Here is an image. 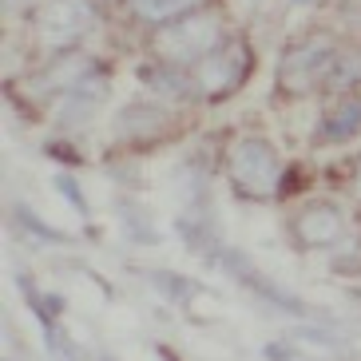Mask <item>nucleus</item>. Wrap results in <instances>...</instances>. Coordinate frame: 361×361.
<instances>
[{"mask_svg": "<svg viewBox=\"0 0 361 361\" xmlns=\"http://www.w3.org/2000/svg\"><path fill=\"white\" fill-rule=\"evenodd\" d=\"M338 36L318 28V32H306L302 40L286 44V52L278 60V75L274 87L282 96L298 99L318 92L322 84H329V72H334V60H338Z\"/></svg>", "mask_w": 361, "mask_h": 361, "instance_id": "obj_1", "label": "nucleus"}, {"mask_svg": "<svg viewBox=\"0 0 361 361\" xmlns=\"http://www.w3.org/2000/svg\"><path fill=\"white\" fill-rule=\"evenodd\" d=\"M226 171H231L234 191L246 195V199H274L282 191V163H278V151L266 143L262 135H243L231 147V159H226Z\"/></svg>", "mask_w": 361, "mask_h": 361, "instance_id": "obj_2", "label": "nucleus"}, {"mask_svg": "<svg viewBox=\"0 0 361 361\" xmlns=\"http://www.w3.org/2000/svg\"><path fill=\"white\" fill-rule=\"evenodd\" d=\"M255 72V52L246 40H223V48H214L202 64H195L191 84L195 96L207 99V104H219V99L234 96L238 87L250 80Z\"/></svg>", "mask_w": 361, "mask_h": 361, "instance_id": "obj_3", "label": "nucleus"}, {"mask_svg": "<svg viewBox=\"0 0 361 361\" xmlns=\"http://www.w3.org/2000/svg\"><path fill=\"white\" fill-rule=\"evenodd\" d=\"M214 48H223V20H219L214 12L183 16V20L159 28V36H155V52H159L167 64H175V68L202 64Z\"/></svg>", "mask_w": 361, "mask_h": 361, "instance_id": "obj_4", "label": "nucleus"}, {"mask_svg": "<svg viewBox=\"0 0 361 361\" xmlns=\"http://www.w3.org/2000/svg\"><path fill=\"white\" fill-rule=\"evenodd\" d=\"M96 24L92 0H44L32 12V32L48 52H72Z\"/></svg>", "mask_w": 361, "mask_h": 361, "instance_id": "obj_5", "label": "nucleus"}, {"mask_svg": "<svg viewBox=\"0 0 361 361\" xmlns=\"http://www.w3.org/2000/svg\"><path fill=\"white\" fill-rule=\"evenodd\" d=\"M92 72H99L96 60H92V56H84L80 48H72V52H56L52 60L40 68L36 84H40L48 96H52V92H56V96H68V92H72V87H80Z\"/></svg>", "mask_w": 361, "mask_h": 361, "instance_id": "obj_6", "label": "nucleus"}, {"mask_svg": "<svg viewBox=\"0 0 361 361\" xmlns=\"http://www.w3.org/2000/svg\"><path fill=\"white\" fill-rule=\"evenodd\" d=\"M341 231H345V219L334 202H314L294 219V234L302 246H329L341 238Z\"/></svg>", "mask_w": 361, "mask_h": 361, "instance_id": "obj_7", "label": "nucleus"}, {"mask_svg": "<svg viewBox=\"0 0 361 361\" xmlns=\"http://www.w3.org/2000/svg\"><path fill=\"white\" fill-rule=\"evenodd\" d=\"M107 99V80L104 72H92L80 87H72L68 96L56 99V119L64 123V128H75V123H87V119L96 116V107Z\"/></svg>", "mask_w": 361, "mask_h": 361, "instance_id": "obj_8", "label": "nucleus"}, {"mask_svg": "<svg viewBox=\"0 0 361 361\" xmlns=\"http://www.w3.org/2000/svg\"><path fill=\"white\" fill-rule=\"evenodd\" d=\"M171 128V111L159 104H128L116 116V135L123 139H159Z\"/></svg>", "mask_w": 361, "mask_h": 361, "instance_id": "obj_9", "label": "nucleus"}, {"mask_svg": "<svg viewBox=\"0 0 361 361\" xmlns=\"http://www.w3.org/2000/svg\"><path fill=\"white\" fill-rule=\"evenodd\" d=\"M202 4H211V0H128L131 16L147 28H167L183 16H195Z\"/></svg>", "mask_w": 361, "mask_h": 361, "instance_id": "obj_10", "label": "nucleus"}, {"mask_svg": "<svg viewBox=\"0 0 361 361\" xmlns=\"http://www.w3.org/2000/svg\"><path fill=\"white\" fill-rule=\"evenodd\" d=\"M223 262H226V270H231L238 282H246V286L255 290L258 298H266V302H274V306H282V310H290V314H302V302H294V298L286 294V290H278L274 282H266L262 274H258L255 266L246 262L243 255H234V250H226L223 255Z\"/></svg>", "mask_w": 361, "mask_h": 361, "instance_id": "obj_11", "label": "nucleus"}, {"mask_svg": "<svg viewBox=\"0 0 361 361\" xmlns=\"http://www.w3.org/2000/svg\"><path fill=\"white\" fill-rule=\"evenodd\" d=\"M361 131V99L357 96H341L338 104L326 111L322 119V139L326 143H341V139H350Z\"/></svg>", "mask_w": 361, "mask_h": 361, "instance_id": "obj_12", "label": "nucleus"}, {"mask_svg": "<svg viewBox=\"0 0 361 361\" xmlns=\"http://www.w3.org/2000/svg\"><path fill=\"white\" fill-rule=\"evenodd\" d=\"M329 87L334 92H353L361 87V48H341L338 60H334V72H329Z\"/></svg>", "mask_w": 361, "mask_h": 361, "instance_id": "obj_13", "label": "nucleus"}, {"mask_svg": "<svg viewBox=\"0 0 361 361\" xmlns=\"http://www.w3.org/2000/svg\"><path fill=\"white\" fill-rule=\"evenodd\" d=\"M52 187H56V191H60V195L68 199V207H72V211H87L84 191L75 187V179H72V175H56V179H52Z\"/></svg>", "mask_w": 361, "mask_h": 361, "instance_id": "obj_14", "label": "nucleus"}, {"mask_svg": "<svg viewBox=\"0 0 361 361\" xmlns=\"http://www.w3.org/2000/svg\"><path fill=\"white\" fill-rule=\"evenodd\" d=\"M151 282H155V286H159L171 302H183V294L191 290V282H187V278H179V274H151Z\"/></svg>", "mask_w": 361, "mask_h": 361, "instance_id": "obj_15", "label": "nucleus"}, {"mask_svg": "<svg viewBox=\"0 0 361 361\" xmlns=\"http://www.w3.org/2000/svg\"><path fill=\"white\" fill-rule=\"evenodd\" d=\"M338 12H341V20H345V28L361 32V0H341Z\"/></svg>", "mask_w": 361, "mask_h": 361, "instance_id": "obj_16", "label": "nucleus"}, {"mask_svg": "<svg viewBox=\"0 0 361 361\" xmlns=\"http://www.w3.org/2000/svg\"><path fill=\"white\" fill-rule=\"evenodd\" d=\"M28 4H32V0H4V16H20Z\"/></svg>", "mask_w": 361, "mask_h": 361, "instance_id": "obj_17", "label": "nucleus"}, {"mask_svg": "<svg viewBox=\"0 0 361 361\" xmlns=\"http://www.w3.org/2000/svg\"><path fill=\"white\" fill-rule=\"evenodd\" d=\"M266 357H274V361H290V350H286V345H266Z\"/></svg>", "mask_w": 361, "mask_h": 361, "instance_id": "obj_18", "label": "nucleus"}, {"mask_svg": "<svg viewBox=\"0 0 361 361\" xmlns=\"http://www.w3.org/2000/svg\"><path fill=\"white\" fill-rule=\"evenodd\" d=\"M357 195H361V171H357Z\"/></svg>", "mask_w": 361, "mask_h": 361, "instance_id": "obj_19", "label": "nucleus"}, {"mask_svg": "<svg viewBox=\"0 0 361 361\" xmlns=\"http://www.w3.org/2000/svg\"><path fill=\"white\" fill-rule=\"evenodd\" d=\"M298 4H310V0H298Z\"/></svg>", "mask_w": 361, "mask_h": 361, "instance_id": "obj_20", "label": "nucleus"}]
</instances>
